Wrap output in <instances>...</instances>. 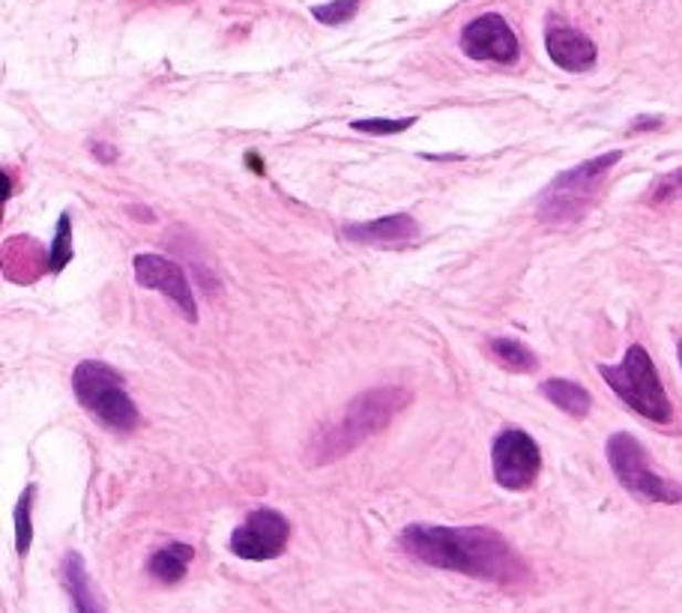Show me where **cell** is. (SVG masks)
Segmentation results:
<instances>
[{
  "mask_svg": "<svg viewBox=\"0 0 682 613\" xmlns=\"http://www.w3.org/2000/svg\"><path fill=\"white\" fill-rule=\"evenodd\" d=\"M655 126H662V120H655V117H652V120L631 123V129H634V133H638V129H655Z\"/></svg>",
  "mask_w": 682,
  "mask_h": 613,
  "instance_id": "d4e9b609",
  "label": "cell"
},
{
  "mask_svg": "<svg viewBox=\"0 0 682 613\" xmlns=\"http://www.w3.org/2000/svg\"><path fill=\"white\" fill-rule=\"evenodd\" d=\"M545 49H548L550 61L566 72L592 70L596 57H599L596 42L587 33L566 28V24H550L548 33H545Z\"/></svg>",
  "mask_w": 682,
  "mask_h": 613,
  "instance_id": "8fae6325",
  "label": "cell"
},
{
  "mask_svg": "<svg viewBox=\"0 0 682 613\" xmlns=\"http://www.w3.org/2000/svg\"><path fill=\"white\" fill-rule=\"evenodd\" d=\"M91 150H93V156H96V159H99L103 165H108V162H114V159H117V150H114V147H108V144H103V141H93Z\"/></svg>",
  "mask_w": 682,
  "mask_h": 613,
  "instance_id": "603a6c76",
  "label": "cell"
},
{
  "mask_svg": "<svg viewBox=\"0 0 682 613\" xmlns=\"http://www.w3.org/2000/svg\"><path fill=\"white\" fill-rule=\"evenodd\" d=\"M245 162H249V168H252V171H258V175H264V162H261V156L245 154Z\"/></svg>",
  "mask_w": 682,
  "mask_h": 613,
  "instance_id": "cb8c5ba5",
  "label": "cell"
},
{
  "mask_svg": "<svg viewBox=\"0 0 682 613\" xmlns=\"http://www.w3.org/2000/svg\"><path fill=\"white\" fill-rule=\"evenodd\" d=\"M673 194H682V171H676V175H671V177H664L662 183L652 189V204L671 201Z\"/></svg>",
  "mask_w": 682,
  "mask_h": 613,
  "instance_id": "7402d4cb",
  "label": "cell"
},
{
  "mask_svg": "<svg viewBox=\"0 0 682 613\" xmlns=\"http://www.w3.org/2000/svg\"><path fill=\"white\" fill-rule=\"evenodd\" d=\"M417 123V117H396V120H389V117H368V120H354V129L357 133H366V135H396V133H405V129H410Z\"/></svg>",
  "mask_w": 682,
  "mask_h": 613,
  "instance_id": "44dd1931",
  "label": "cell"
},
{
  "mask_svg": "<svg viewBox=\"0 0 682 613\" xmlns=\"http://www.w3.org/2000/svg\"><path fill=\"white\" fill-rule=\"evenodd\" d=\"M72 389L82 408L112 431H133L141 422V413L123 387V378L99 359H84L72 371Z\"/></svg>",
  "mask_w": 682,
  "mask_h": 613,
  "instance_id": "5b68a950",
  "label": "cell"
},
{
  "mask_svg": "<svg viewBox=\"0 0 682 613\" xmlns=\"http://www.w3.org/2000/svg\"><path fill=\"white\" fill-rule=\"evenodd\" d=\"M345 236L350 243L380 245V249H398V245L413 243L419 236V222L410 213H392L375 222H359L347 225Z\"/></svg>",
  "mask_w": 682,
  "mask_h": 613,
  "instance_id": "7c38bea8",
  "label": "cell"
},
{
  "mask_svg": "<svg viewBox=\"0 0 682 613\" xmlns=\"http://www.w3.org/2000/svg\"><path fill=\"white\" fill-rule=\"evenodd\" d=\"M676 357H680V366H682V338L676 341Z\"/></svg>",
  "mask_w": 682,
  "mask_h": 613,
  "instance_id": "484cf974",
  "label": "cell"
},
{
  "mask_svg": "<svg viewBox=\"0 0 682 613\" xmlns=\"http://www.w3.org/2000/svg\"><path fill=\"white\" fill-rule=\"evenodd\" d=\"M605 452H608V464H611L613 476H617L622 488L629 490L631 497L647 503H668V506L682 503L680 482L664 479V476L652 471L647 450H643L638 437H631L626 431H617V434L608 437Z\"/></svg>",
  "mask_w": 682,
  "mask_h": 613,
  "instance_id": "8992f818",
  "label": "cell"
},
{
  "mask_svg": "<svg viewBox=\"0 0 682 613\" xmlns=\"http://www.w3.org/2000/svg\"><path fill=\"white\" fill-rule=\"evenodd\" d=\"M461 52L473 57V61L515 63L521 45L515 31L510 28V21L497 15V12H485L461 31Z\"/></svg>",
  "mask_w": 682,
  "mask_h": 613,
  "instance_id": "9c48e42d",
  "label": "cell"
},
{
  "mask_svg": "<svg viewBox=\"0 0 682 613\" xmlns=\"http://www.w3.org/2000/svg\"><path fill=\"white\" fill-rule=\"evenodd\" d=\"M491 467L500 488L527 490L542 471V452L527 431L506 429L500 431L491 446Z\"/></svg>",
  "mask_w": 682,
  "mask_h": 613,
  "instance_id": "52a82bcc",
  "label": "cell"
},
{
  "mask_svg": "<svg viewBox=\"0 0 682 613\" xmlns=\"http://www.w3.org/2000/svg\"><path fill=\"white\" fill-rule=\"evenodd\" d=\"M287 539L291 524L285 515L275 509H258L231 532V551L249 562L275 560L287 548Z\"/></svg>",
  "mask_w": 682,
  "mask_h": 613,
  "instance_id": "ba28073f",
  "label": "cell"
},
{
  "mask_svg": "<svg viewBox=\"0 0 682 613\" xmlns=\"http://www.w3.org/2000/svg\"><path fill=\"white\" fill-rule=\"evenodd\" d=\"M63 586H66L72 604H75V613H105L78 551H70L63 557Z\"/></svg>",
  "mask_w": 682,
  "mask_h": 613,
  "instance_id": "5bb4252c",
  "label": "cell"
},
{
  "mask_svg": "<svg viewBox=\"0 0 682 613\" xmlns=\"http://www.w3.org/2000/svg\"><path fill=\"white\" fill-rule=\"evenodd\" d=\"M542 395H545V399H548L557 410L575 416V420H584L592 408L590 392L580 387V383H575V380H566V378L545 380V383H542Z\"/></svg>",
  "mask_w": 682,
  "mask_h": 613,
  "instance_id": "2e32d148",
  "label": "cell"
},
{
  "mask_svg": "<svg viewBox=\"0 0 682 613\" xmlns=\"http://www.w3.org/2000/svg\"><path fill=\"white\" fill-rule=\"evenodd\" d=\"M33 497H36V485H28L21 490L19 503H15V551L19 557L31 551L33 542V524H31V509H33Z\"/></svg>",
  "mask_w": 682,
  "mask_h": 613,
  "instance_id": "ac0fdd59",
  "label": "cell"
},
{
  "mask_svg": "<svg viewBox=\"0 0 682 613\" xmlns=\"http://www.w3.org/2000/svg\"><path fill=\"white\" fill-rule=\"evenodd\" d=\"M70 261H72V219L70 213H63L61 219H57V231H54L52 252H49V266H52V273H61Z\"/></svg>",
  "mask_w": 682,
  "mask_h": 613,
  "instance_id": "d6986e66",
  "label": "cell"
},
{
  "mask_svg": "<svg viewBox=\"0 0 682 613\" xmlns=\"http://www.w3.org/2000/svg\"><path fill=\"white\" fill-rule=\"evenodd\" d=\"M622 159V150H611V154H601L596 159L575 165L569 171H563L545 186V192L536 201V215L548 225H569L578 222L580 215L587 213L596 198L601 192L605 177L611 175V168Z\"/></svg>",
  "mask_w": 682,
  "mask_h": 613,
  "instance_id": "3957f363",
  "label": "cell"
},
{
  "mask_svg": "<svg viewBox=\"0 0 682 613\" xmlns=\"http://www.w3.org/2000/svg\"><path fill=\"white\" fill-rule=\"evenodd\" d=\"M489 357L506 371H515V374H529V371L539 368V357L518 338H491Z\"/></svg>",
  "mask_w": 682,
  "mask_h": 613,
  "instance_id": "e0dca14e",
  "label": "cell"
},
{
  "mask_svg": "<svg viewBox=\"0 0 682 613\" xmlns=\"http://www.w3.org/2000/svg\"><path fill=\"white\" fill-rule=\"evenodd\" d=\"M401 551L413 560L470 574L491 583L527 581V562L521 560L497 530L489 527H438V524H410L401 532Z\"/></svg>",
  "mask_w": 682,
  "mask_h": 613,
  "instance_id": "6da1fadb",
  "label": "cell"
},
{
  "mask_svg": "<svg viewBox=\"0 0 682 613\" xmlns=\"http://www.w3.org/2000/svg\"><path fill=\"white\" fill-rule=\"evenodd\" d=\"M45 261L49 257L42 255V245L31 236H10L3 245V273L15 269L12 282H19V285H31L45 269H52Z\"/></svg>",
  "mask_w": 682,
  "mask_h": 613,
  "instance_id": "4fadbf2b",
  "label": "cell"
},
{
  "mask_svg": "<svg viewBox=\"0 0 682 613\" xmlns=\"http://www.w3.org/2000/svg\"><path fill=\"white\" fill-rule=\"evenodd\" d=\"M601 380L617 392L622 404H629L634 413H641L643 420L655 425H671L673 404L662 387V378L652 366V357L641 345H631L626 350L620 366H599Z\"/></svg>",
  "mask_w": 682,
  "mask_h": 613,
  "instance_id": "277c9868",
  "label": "cell"
},
{
  "mask_svg": "<svg viewBox=\"0 0 682 613\" xmlns=\"http://www.w3.org/2000/svg\"><path fill=\"white\" fill-rule=\"evenodd\" d=\"M357 7L359 0H333V3H321V7H315L312 15H315L321 24H345V21H350L357 15Z\"/></svg>",
  "mask_w": 682,
  "mask_h": 613,
  "instance_id": "ffe728a7",
  "label": "cell"
},
{
  "mask_svg": "<svg viewBox=\"0 0 682 613\" xmlns=\"http://www.w3.org/2000/svg\"><path fill=\"white\" fill-rule=\"evenodd\" d=\"M410 392L405 387H377L368 389L338 413L336 422L312 434L306 446V461L312 467H324L333 461L345 458L359 450L368 437H375L408 408Z\"/></svg>",
  "mask_w": 682,
  "mask_h": 613,
  "instance_id": "7a4b0ae2",
  "label": "cell"
},
{
  "mask_svg": "<svg viewBox=\"0 0 682 613\" xmlns=\"http://www.w3.org/2000/svg\"><path fill=\"white\" fill-rule=\"evenodd\" d=\"M133 269L138 285L147 287V290H159L162 297L171 299L189 324L198 320V306H195L192 285H189L186 273L174 264V261H168V257L162 255H135Z\"/></svg>",
  "mask_w": 682,
  "mask_h": 613,
  "instance_id": "30bf717a",
  "label": "cell"
},
{
  "mask_svg": "<svg viewBox=\"0 0 682 613\" xmlns=\"http://www.w3.org/2000/svg\"><path fill=\"white\" fill-rule=\"evenodd\" d=\"M195 551L192 545L186 542H168L162 548H156L147 560V574L159 583H177L186 578V569L192 562Z\"/></svg>",
  "mask_w": 682,
  "mask_h": 613,
  "instance_id": "9a60e30c",
  "label": "cell"
}]
</instances>
